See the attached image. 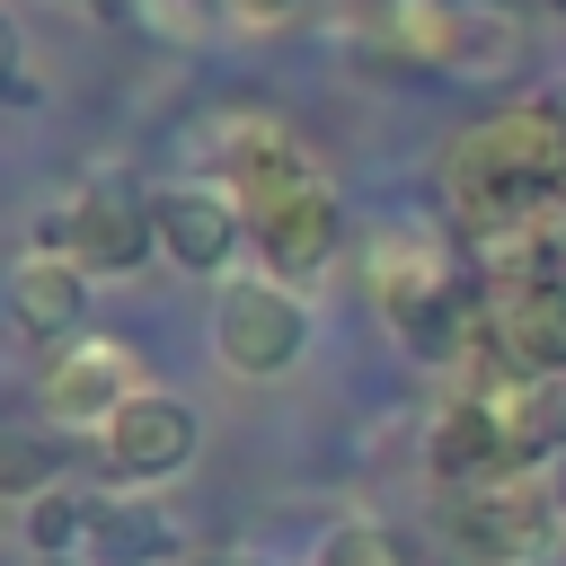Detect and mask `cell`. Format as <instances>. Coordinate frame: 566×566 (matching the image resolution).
<instances>
[{"label": "cell", "mask_w": 566, "mask_h": 566, "mask_svg": "<svg viewBox=\"0 0 566 566\" xmlns=\"http://www.w3.org/2000/svg\"><path fill=\"white\" fill-rule=\"evenodd\" d=\"M557 486L548 469H513L495 486H469L442 504V531H451V557L460 566H539L548 539H557Z\"/></svg>", "instance_id": "cell-1"}, {"label": "cell", "mask_w": 566, "mask_h": 566, "mask_svg": "<svg viewBox=\"0 0 566 566\" xmlns=\"http://www.w3.org/2000/svg\"><path fill=\"white\" fill-rule=\"evenodd\" d=\"M389 53L433 62L451 80H495L522 71V18L486 9V0H389Z\"/></svg>", "instance_id": "cell-2"}, {"label": "cell", "mask_w": 566, "mask_h": 566, "mask_svg": "<svg viewBox=\"0 0 566 566\" xmlns=\"http://www.w3.org/2000/svg\"><path fill=\"white\" fill-rule=\"evenodd\" d=\"M212 345L239 380H283L310 354V310L292 301V283H230L212 310Z\"/></svg>", "instance_id": "cell-3"}, {"label": "cell", "mask_w": 566, "mask_h": 566, "mask_svg": "<svg viewBox=\"0 0 566 566\" xmlns=\"http://www.w3.org/2000/svg\"><path fill=\"white\" fill-rule=\"evenodd\" d=\"M133 398H150V380H142L133 345H115V336H71L44 371V416L80 424V433H106Z\"/></svg>", "instance_id": "cell-4"}, {"label": "cell", "mask_w": 566, "mask_h": 566, "mask_svg": "<svg viewBox=\"0 0 566 566\" xmlns=\"http://www.w3.org/2000/svg\"><path fill=\"white\" fill-rule=\"evenodd\" d=\"M97 460H106V478H124V486L177 478V469L195 460V407H186V398H168V389L133 398V407L97 433Z\"/></svg>", "instance_id": "cell-5"}, {"label": "cell", "mask_w": 566, "mask_h": 566, "mask_svg": "<svg viewBox=\"0 0 566 566\" xmlns=\"http://www.w3.org/2000/svg\"><path fill=\"white\" fill-rule=\"evenodd\" d=\"M53 248H71L88 274H133V265L159 248V221H150V203L124 195V186H80V195H71V221L53 230Z\"/></svg>", "instance_id": "cell-6"}, {"label": "cell", "mask_w": 566, "mask_h": 566, "mask_svg": "<svg viewBox=\"0 0 566 566\" xmlns=\"http://www.w3.org/2000/svg\"><path fill=\"white\" fill-rule=\"evenodd\" d=\"M256 248H265V283H301L318 274L336 248H345V203L327 177H310L301 195H283L265 221H256Z\"/></svg>", "instance_id": "cell-7"}, {"label": "cell", "mask_w": 566, "mask_h": 566, "mask_svg": "<svg viewBox=\"0 0 566 566\" xmlns=\"http://www.w3.org/2000/svg\"><path fill=\"white\" fill-rule=\"evenodd\" d=\"M221 168H230V203H239L248 221H265L283 195H301V186L318 177V168L301 159V142H292L283 124H265V115H239V124H230Z\"/></svg>", "instance_id": "cell-8"}, {"label": "cell", "mask_w": 566, "mask_h": 566, "mask_svg": "<svg viewBox=\"0 0 566 566\" xmlns=\"http://www.w3.org/2000/svg\"><path fill=\"white\" fill-rule=\"evenodd\" d=\"M150 221H159V248H168L186 274H221L230 248H239V203H230V186H159V195H150Z\"/></svg>", "instance_id": "cell-9"}, {"label": "cell", "mask_w": 566, "mask_h": 566, "mask_svg": "<svg viewBox=\"0 0 566 566\" xmlns=\"http://www.w3.org/2000/svg\"><path fill=\"white\" fill-rule=\"evenodd\" d=\"M9 310H18V327L27 336H44V345H71V327H80V310H88V265L71 256V248H27L18 256V274H9Z\"/></svg>", "instance_id": "cell-10"}, {"label": "cell", "mask_w": 566, "mask_h": 566, "mask_svg": "<svg viewBox=\"0 0 566 566\" xmlns=\"http://www.w3.org/2000/svg\"><path fill=\"white\" fill-rule=\"evenodd\" d=\"M486 310H495V354H504V371H522V380L566 371V274L539 283V292L486 301Z\"/></svg>", "instance_id": "cell-11"}, {"label": "cell", "mask_w": 566, "mask_h": 566, "mask_svg": "<svg viewBox=\"0 0 566 566\" xmlns=\"http://www.w3.org/2000/svg\"><path fill=\"white\" fill-rule=\"evenodd\" d=\"M363 265H371V292H380V310H389V318H398V310H416V301L460 292V283H451V265H442V248H433L424 230H380V239L363 248Z\"/></svg>", "instance_id": "cell-12"}, {"label": "cell", "mask_w": 566, "mask_h": 566, "mask_svg": "<svg viewBox=\"0 0 566 566\" xmlns=\"http://www.w3.org/2000/svg\"><path fill=\"white\" fill-rule=\"evenodd\" d=\"M80 557H88V566H168V557H177V522H168L150 495H115V504L97 513V531H88Z\"/></svg>", "instance_id": "cell-13"}, {"label": "cell", "mask_w": 566, "mask_h": 566, "mask_svg": "<svg viewBox=\"0 0 566 566\" xmlns=\"http://www.w3.org/2000/svg\"><path fill=\"white\" fill-rule=\"evenodd\" d=\"M97 495H80V486H44V495H27V548H44V557H71V548H88V531H97Z\"/></svg>", "instance_id": "cell-14"}, {"label": "cell", "mask_w": 566, "mask_h": 566, "mask_svg": "<svg viewBox=\"0 0 566 566\" xmlns=\"http://www.w3.org/2000/svg\"><path fill=\"white\" fill-rule=\"evenodd\" d=\"M310 566H416L407 557V539L398 531H380V522H345V531H327L318 539V557Z\"/></svg>", "instance_id": "cell-15"}, {"label": "cell", "mask_w": 566, "mask_h": 566, "mask_svg": "<svg viewBox=\"0 0 566 566\" xmlns=\"http://www.w3.org/2000/svg\"><path fill=\"white\" fill-rule=\"evenodd\" d=\"M230 9H239V18H256V27H274V18L292 9V0H230Z\"/></svg>", "instance_id": "cell-16"}, {"label": "cell", "mask_w": 566, "mask_h": 566, "mask_svg": "<svg viewBox=\"0 0 566 566\" xmlns=\"http://www.w3.org/2000/svg\"><path fill=\"white\" fill-rule=\"evenodd\" d=\"M195 566H256V557H239V548H212V557H195Z\"/></svg>", "instance_id": "cell-17"}, {"label": "cell", "mask_w": 566, "mask_h": 566, "mask_svg": "<svg viewBox=\"0 0 566 566\" xmlns=\"http://www.w3.org/2000/svg\"><path fill=\"white\" fill-rule=\"evenodd\" d=\"M548 486H557V504H566V451H557V460H548Z\"/></svg>", "instance_id": "cell-18"}]
</instances>
